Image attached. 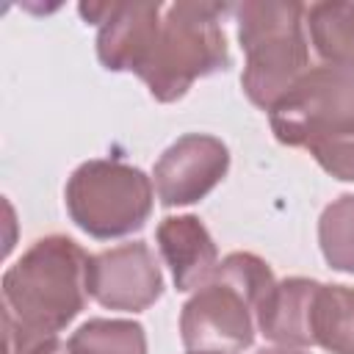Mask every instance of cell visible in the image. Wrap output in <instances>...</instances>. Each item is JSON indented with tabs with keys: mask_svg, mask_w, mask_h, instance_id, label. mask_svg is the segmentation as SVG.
<instances>
[{
	"mask_svg": "<svg viewBox=\"0 0 354 354\" xmlns=\"http://www.w3.org/2000/svg\"><path fill=\"white\" fill-rule=\"evenodd\" d=\"M232 11L227 3L180 0L163 8L155 44L136 72L158 102H177L207 75L224 72L232 58L221 17Z\"/></svg>",
	"mask_w": 354,
	"mask_h": 354,
	"instance_id": "5b68a950",
	"label": "cell"
},
{
	"mask_svg": "<svg viewBox=\"0 0 354 354\" xmlns=\"http://www.w3.org/2000/svg\"><path fill=\"white\" fill-rule=\"evenodd\" d=\"M257 354H310V351L293 348V346H268V348H260Z\"/></svg>",
	"mask_w": 354,
	"mask_h": 354,
	"instance_id": "2e32d148",
	"label": "cell"
},
{
	"mask_svg": "<svg viewBox=\"0 0 354 354\" xmlns=\"http://www.w3.org/2000/svg\"><path fill=\"white\" fill-rule=\"evenodd\" d=\"M44 354H72V351H69V346H66L64 340H58V343H55L53 348H47Z\"/></svg>",
	"mask_w": 354,
	"mask_h": 354,
	"instance_id": "e0dca14e",
	"label": "cell"
},
{
	"mask_svg": "<svg viewBox=\"0 0 354 354\" xmlns=\"http://www.w3.org/2000/svg\"><path fill=\"white\" fill-rule=\"evenodd\" d=\"M163 293V274L147 241H130L88 260V296L122 313H141Z\"/></svg>",
	"mask_w": 354,
	"mask_h": 354,
	"instance_id": "ba28073f",
	"label": "cell"
},
{
	"mask_svg": "<svg viewBox=\"0 0 354 354\" xmlns=\"http://www.w3.org/2000/svg\"><path fill=\"white\" fill-rule=\"evenodd\" d=\"M155 241L177 290L188 293L210 282L218 266V249L199 216H166L155 230Z\"/></svg>",
	"mask_w": 354,
	"mask_h": 354,
	"instance_id": "30bf717a",
	"label": "cell"
},
{
	"mask_svg": "<svg viewBox=\"0 0 354 354\" xmlns=\"http://www.w3.org/2000/svg\"><path fill=\"white\" fill-rule=\"evenodd\" d=\"M268 119L279 144L307 149L326 174L354 183V69L310 66Z\"/></svg>",
	"mask_w": 354,
	"mask_h": 354,
	"instance_id": "7a4b0ae2",
	"label": "cell"
},
{
	"mask_svg": "<svg viewBox=\"0 0 354 354\" xmlns=\"http://www.w3.org/2000/svg\"><path fill=\"white\" fill-rule=\"evenodd\" d=\"M304 30L324 66L354 69V3L324 0L307 6Z\"/></svg>",
	"mask_w": 354,
	"mask_h": 354,
	"instance_id": "7c38bea8",
	"label": "cell"
},
{
	"mask_svg": "<svg viewBox=\"0 0 354 354\" xmlns=\"http://www.w3.org/2000/svg\"><path fill=\"white\" fill-rule=\"evenodd\" d=\"M230 171V149L210 133H185L155 160L152 180L163 207L205 199Z\"/></svg>",
	"mask_w": 354,
	"mask_h": 354,
	"instance_id": "52a82bcc",
	"label": "cell"
},
{
	"mask_svg": "<svg viewBox=\"0 0 354 354\" xmlns=\"http://www.w3.org/2000/svg\"><path fill=\"white\" fill-rule=\"evenodd\" d=\"M86 249L69 235L36 238L0 282L6 354H44L88 301Z\"/></svg>",
	"mask_w": 354,
	"mask_h": 354,
	"instance_id": "6da1fadb",
	"label": "cell"
},
{
	"mask_svg": "<svg viewBox=\"0 0 354 354\" xmlns=\"http://www.w3.org/2000/svg\"><path fill=\"white\" fill-rule=\"evenodd\" d=\"M304 3L243 0L232 6L238 41L246 55L241 86L252 105L271 111L310 69Z\"/></svg>",
	"mask_w": 354,
	"mask_h": 354,
	"instance_id": "277c9868",
	"label": "cell"
},
{
	"mask_svg": "<svg viewBox=\"0 0 354 354\" xmlns=\"http://www.w3.org/2000/svg\"><path fill=\"white\" fill-rule=\"evenodd\" d=\"M152 177L116 158H91L80 163L64 188L72 224L97 241L138 232L152 213Z\"/></svg>",
	"mask_w": 354,
	"mask_h": 354,
	"instance_id": "8992f818",
	"label": "cell"
},
{
	"mask_svg": "<svg viewBox=\"0 0 354 354\" xmlns=\"http://www.w3.org/2000/svg\"><path fill=\"white\" fill-rule=\"evenodd\" d=\"M313 346L329 354H354V288L318 282L310 310Z\"/></svg>",
	"mask_w": 354,
	"mask_h": 354,
	"instance_id": "4fadbf2b",
	"label": "cell"
},
{
	"mask_svg": "<svg viewBox=\"0 0 354 354\" xmlns=\"http://www.w3.org/2000/svg\"><path fill=\"white\" fill-rule=\"evenodd\" d=\"M274 285V271L263 257L230 252L218 260L210 282L196 288L183 304V346L188 351H246L257 335V313Z\"/></svg>",
	"mask_w": 354,
	"mask_h": 354,
	"instance_id": "3957f363",
	"label": "cell"
},
{
	"mask_svg": "<svg viewBox=\"0 0 354 354\" xmlns=\"http://www.w3.org/2000/svg\"><path fill=\"white\" fill-rule=\"evenodd\" d=\"M66 346L72 354H147V332L130 318H88Z\"/></svg>",
	"mask_w": 354,
	"mask_h": 354,
	"instance_id": "5bb4252c",
	"label": "cell"
},
{
	"mask_svg": "<svg viewBox=\"0 0 354 354\" xmlns=\"http://www.w3.org/2000/svg\"><path fill=\"white\" fill-rule=\"evenodd\" d=\"M163 3H80L83 19L97 25V58L108 72H138L155 44Z\"/></svg>",
	"mask_w": 354,
	"mask_h": 354,
	"instance_id": "9c48e42d",
	"label": "cell"
},
{
	"mask_svg": "<svg viewBox=\"0 0 354 354\" xmlns=\"http://www.w3.org/2000/svg\"><path fill=\"white\" fill-rule=\"evenodd\" d=\"M185 354H221V351H185Z\"/></svg>",
	"mask_w": 354,
	"mask_h": 354,
	"instance_id": "ac0fdd59",
	"label": "cell"
},
{
	"mask_svg": "<svg viewBox=\"0 0 354 354\" xmlns=\"http://www.w3.org/2000/svg\"><path fill=\"white\" fill-rule=\"evenodd\" d=\"M318 243L324 260L354 277V194H343L329 202L318 218Z\"/></svg>",
	"mask_w": 354,
	"mask_h": 354,
	"instance_id": "9a60e30c",
	"label": "cell"
},
{
	"mask_svg": "<svg viewBox=\"0 0 354 354\" xmlns=\"http://www.w3.org/2000/svg\"><path fill=\"white\" fill-rule=\"evenodd\" d=\"M315 290L318 282L307 277L279 279L257 313V332L274 346H293V348L313 346L310 310Z\"/></svg>",
	"mask_w": 354,
	"mask_h": 354,
	"instance_id": "8fae6325",
	"label": "cell"
}]
</instances>
